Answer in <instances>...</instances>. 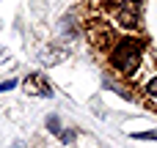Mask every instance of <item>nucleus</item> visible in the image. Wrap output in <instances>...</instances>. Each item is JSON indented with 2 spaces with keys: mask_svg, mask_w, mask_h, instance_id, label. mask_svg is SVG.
<instances>
[{
  "mask_svg": "<svg viewBox=\"0 0 157 148\" xmlns=\"http://www.w3.org/2000/svg\"><path fill=\"white\" fill-rule=\"evenodd\" d=\"M141 58H144V49L132 38H124L110 49V60L121 74H135V69L141 66Z\"/></svg>",
  "mask_w": 157,
  "mask_h": 148,
  "instance_id": "obj_1",
  "label": "nucleus"
},
{
  "mask_svg": "<svg viewBox=\"0 0 157 148\" xmlns=\"http://www.w3.org/2000/svg\"><path fill=\"white\" fill-rule=\"evenodd\" d=\"M116 19H119L121 27L135 30L138 22H141V8H138V3H135V0H127V3H121V5H116Z\"/></svg>",
  "mask_w": 157,
  "mask_h": 148,
  "instance_id": "obj_2",
  "label": "nucleus"
},
{
  "mask_svg": "<svg viewBox=\"0 0 157 148\" xmlns=\"http://www.w3.org/2000/svg\"><path fill=\"white\" fill-rule=\"evenodd\" d=\"M25 91H28L30 96H41V99H50V96H52V88H50V82H47L44 74H28Z\"/></svg>",
  "mask_w": 157,
  "mask_h": 148,
  "instance_id": "obj_3",
  "label": "nucleus"
},
{
  "mask_svg": "<svg viewBox=\"0 0 157 148\" xmlns=\"http://www.w3.org/2000/svg\"><path fill=\"white\" fill-rule=\"evenodd\" d=\"M47 129H50V132H61V121H58V115H47Z\"/></svg>",
  "mask_w": 157,
  "mask_h": 148,
  "instance_id": "obj_4",
  "label": "nucleus"
},
{
  "mask_svg": "<svg viewBox=\"0 0 157 148\" xmlns=\"http://www.w3.org/2000/svg\"><path fill=\"white\" fill-rule=\"evenodd\" d=\"M146 96H152V99H157V74L146 82Z\"/></svg>",
  "mask_w": 157,
  "mask_h": 148,
  "instance_id": "obj_5",
  "label": "nucleus"
},
{
  "mask_svg": "<svg viewBox=\"0 0 157 148\" xmlns=\"http://www.w3.org/2000/svg\"><path fill=\"white\" fill-rule=\"evenodd\" d=\"M132 140H157V132H138L132 135Z\"/></svg>",
  "mask_w": 157,
  "mask_h": 148,
  "instance_id": "obj_6",
  "label": "nucleus"
},
{
  "mask_svg": "<svg viewBox=\"0 0 157 148\" xmlns=\"http://www.w3.org/2000/svg\"><path fill=\"white\" fill-rule=\"evenodd\" d=\"M11 88H17V80H6V82H0V93L11 91Z\"/></svg>",
  "mask_w": 157,
  "mask_h": 148,
  "instance_id": "obj_7",
  "label": "nucleus"
},
{
  "mask_svg": "<svg viewBox=\"0 0 157 148\" xmlns=\"http://www.w3.org/2000/svg\"><path fill=\"white\" fill-rule=\"evenodd\" d=\"M58 135H61L63 143H72V137H75V132H58Z\"/></svg>",
  "mask_w": 157,
  "mask_h": 148,
  "instance_id": "obj_8",
  "label": "nucleus"
}]
</instances>
